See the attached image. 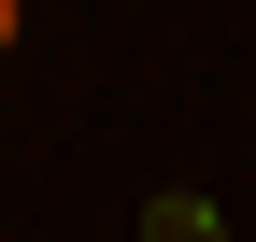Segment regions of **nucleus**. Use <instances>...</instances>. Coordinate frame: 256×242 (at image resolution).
<instances>
[{"instance_id": "f257e3e1", "label": "nucleus", "mask_w": 256, "mask_h": 242, "mask_svg": "<svg viewBox=\"0 0 256 242\" xmlns=\"http://www.w3.org/2000/svg\"><path fill=\"white\" fill-rule=\"evenodd\" d=\"M142 242H214V200H142Z\"/></svg>"}, {"instance_id": "f03ea898", "label": "nucleus", "mask_w": 256, "mask_h": 242, "mask_svg": "<svg viewBox=\"0 0 256 242\" xmlns=\"http://www.w3.org/2000/svg\"><path fill=\"white\" fill-rule=\"evenodd\" d=\"M14 28H28V0H0V57H14Z\"/></svg>"}]
</instances>
